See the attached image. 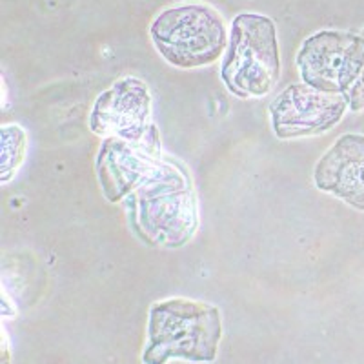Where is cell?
<instances>
[{"instance_id":"obj_1","label":"cell","mask_w":364,"mask_h":364,"mask_svg":"<svg viewBox=\"0 0 364 364\" xmlns=\"http://www.w3.org/2000/svg\"><path fill=\"white\" fill-rule=\"evenodd\" d=\"M135 226L148 245L181 248L199 228V204L184 166L162 159L135 190Z\"/></svg>"},{"instance_id":"obj_2","label":"cell","mask_w":364,"mask_h":364,"mask_svg":"<svg viewBox=\"0 0 364 364\" xmlns=\"http://www.w3.org/2000/svg\"><path fill=\"white\" fill-rule=\"evenodd\" d=\"M220 339L223 315L219 308L191 299H168L149 310L142 363L166 364L170 359L213 363Z\"/></svg>"},{"instance_id":"obj_3","label":"cell","mask_w":364,"mask_h":364,"mask_svg":"<svg viewBox=\"0 0 364 364\" xmlns=\"http://www.w3.org/2000/svg\"><path fill=\"white\" fill-rule=\"evenodd\" d=\"M220 79L239 99H262L281 79L277 29L269 17L242 13L232 22Z\"/></svg>"},{"instance_id":"obj_4","label":"cell","mask_w":364,"mask_h":364,"mask_svg":"<svg viewBox=\"0 0 364 364\" xmlns=\"http://www.w3.org/2000/svg\"><path fill=\"white\" fill-rule=\"evenodd\" d=\"M149 35L159 55L181 70L213 64L224 53L230 38L223 17L204 4L164 9L149 26Z\"/></svg>"},{"instance_id":"obj_5","label":"cell","mask_w":364,"mask_h":364,"mask_svg":"<svg viewBox=\"0 0 364 364\" xmlns=\"http://www.w3.org/2000/svg\"><path fill=\"white\" fill-rule=\"evenodd\" d=\"M302 82L344 95L364 70V37L346 31H318L302 42L297 58Z\"/></svg>"},{"instance_id":"obj_6","label":"cell","mask_w":364,"mask_h":364,"mask_svg":"<svg viewBox=\"0 0 364 364\" xmlns=\"http://www.w3.org/2000/svg\"><path fill=\"white\" fill-rule=\"evenodd\" d=\"M151 91L144 80L122 77L104 90L90 113V129L95 135L142 142L157 126L151 122Z\"/></svg>"},{"instance_id":"obj_7","label":"cell","mask_w":364,"mask_h":364,"mask_svg":"<svg viewBox=\"0 0 364 364\" xmlns=\"http://www.w3.org/2000/svg\"><path fill=\"white\" fill-rule=\"evenodd\" d=\"M350 109L344 95L291 84L269 106L273 133L279 139H301L330 132Z\"/></svg>"},{"instance_id":"obj_8","label":"cell","mask_w":364,"mask_h":364,"mask_svg":"<svg viewBox=\"0 0 364 364\" xmlns=\"http://www.w3.org/2000/svg\"><path fill=\"white\" fill-rule=\"evenodd\" d=\"M161 161V136L157 128L142 142H129L117 136L104 139L95 162L104 197L109 203H119L141 186Z\"/></svg>"},{"instance_id":"obj_9","label":"cell","mask_w":364,"mask_h":364,"mask_svg":"<svg viewBox=\"0 0 364 364\" xmlns=\"http://www.w3.org/2000/svg\"><path fill=\"white\" fill-rule=\"evenodd\" d=\"M317 190L364 211V135L346 133L318 159L314 170Z\"/></svg>"},{"instance_id":"obj_10","label":"cell","mask_w":364,"mask_h":364,"mask_svg":"<svg viewBox=\"0 0 364 364\" xmlns=\"http://www.w3.org/2000/svg\"><path fill=\"white\" fill-rule=\"evenodd\" d=\"M0 144H2V155H0V181L9 182L21 164L26 159L28 149V135L18 124H4L0 128Z\"/></svg>"},{"instance_id":"obj_11","label":"cell","mask_w":364,"mask_h":364,"mask_svg":"<svg viewBox=\"0 0 364 364\" xmlns=\"http://www.w3.org/2000/svg\"><path fill=\"white\" fill-rule=\"evenodd\" d=\"M360 35L364 37V29L360 31ZM346 100L352 112H360V109H364V70L363 73H360L359 79H357V82L353 84L352 90L346 93Z\"/></svg>"}]
</instances>
